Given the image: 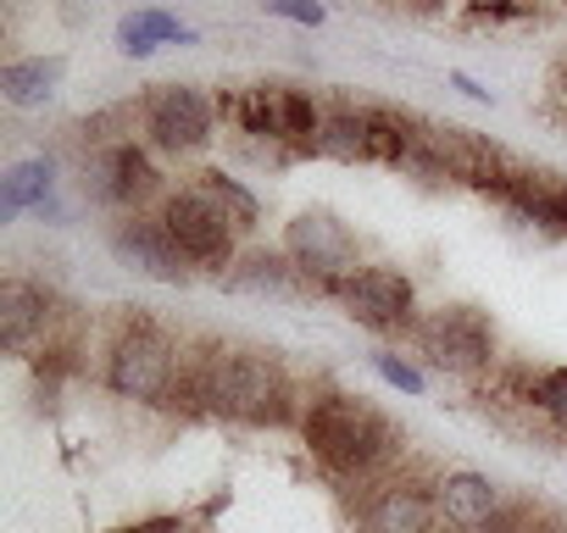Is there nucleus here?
<instances>
[{
    "label": "nucleus",
    "instance_id": "nucleus-1",
    "mask_svg": "<svg viewBox=\"0 0 567 533\" xmlns=\"http://www.w3.org/2000/svg\"><path fill=\"white\" fill-rule=\"evenodd\" d=\"M189 389H195V400H206L212 411L239 417V422H278L284 411H290V384H284L278 362L272 356H256V351L212 356L195 373Z\"/></svg>",
    "mask_w": 567,
    "mask_h": 533
},
{
    "label": "nucleus",
    "instance_id": "nucleus-2",
    "mask_svg": "<svg viewBox=\"0 0 567 533\" xmlns=\"http://www.w3.org/2000/svg\"><path fill=\"white\" fill-rule=\"evenodd\" d=\"M307 445H312L329 467L362 472V467H373V461L390 450V428H384V417H379L368 400L323 395V400H312V411H307Z\"/></svg>",
    "mask_w": 567,
    "mask_h": 533
},
{
    "label": "nucleus",
    "instance_id": "nucleus-3",
    "mask_svg": "<svg viewBox=\"0 0 567 533\" xmlns=\"http://www.w3.org/2000/svg\"><path fill=\"white\" fill-rule=\"evenodd\" d=\"M290 255L301 261V273H312L329 290H346L362 266H357V244L346 233V222H334L329 211H307L290 222Z\"/></svg>",
    "mask_w": 567,
    "mask_h": 533
},
{
    "label": "nucleus",
    "instance_id": "nucleus-4",
    "mask_svg": "<svg viewBox=\"0 0 567 533\" xmlns=\"http://www.w3.org/2000/svg\"><path fill=\"white\" fill-rule=\"evenodd\" d=\"M162 228L173 233V244L189 261H228V250H234V222L206 189L173 195L167 211H162Z\"/></svg>",
    "mask_w": 567,
    "mask_h": 533
},
{
    "label": "nucleus",
    "instance_id": "nucleus-5",
    "mask_svg": "<svg viewBox=\"0 0 567 533\" xmlns=\"http://www.w3.org/2000/svg\"><path fill=\"white\" fill-rule=\"evenodd\" d=\"M106 384L128 400H162L173 389V345L156 334V328H134L117 339L112 351V367H106Z\"/></svg>",
    "mask_w": 567,
    "mask_h": 533
},
{
    "label": "nucleus",
    "instance_id": "nucleus-6",
    "mask_svg": "<svg viewBox=\"0 0 567 533\" xmlns=\"http://www.w3.org/2000/svg\"><path fill=\"white\" fill-rule=\"evenodd\" d=\"M239 117L250 134H272V139H296V145H318L323 134V117L307 95L296 90H278V84H261L239 101Z\"/></svg>",
    "mask_w": 567,
    "mask_h": 533
},
{
    "label": "nucleus",
    "instance_id": "nucleus-7",
    "mask_svg": "<svg viewBox=\"0 0 567 533\" xmlns=\"http://www.w3.org/2000/svg\"><path fill=\"white\" fill-rule=\"evenodd\" d=\"M145 128L162 150H200L212 139V106L195 90H156L145 106Z\"/></svg>",
    "mask_w": 567,
    "mask_h": 533
},
{
    "label": "nucleus",
    "instance_id": "nucleus-8",
    "mask_svg": "<svg viewBox=\"0 0 567 533\" xmlns=\"http://www.w3.org/2000/svg\"><path fill=\"white\" fill-rule=\"evenodd\" d=\"M340 301L362 328H395L412 312V284L401 273H390V266H362V273L340 290Z\"/></svg>",
    "mask_w": 567,
    "mask_h": 533
},
{
    "label": "nucleus",
    "instance_id": "nucleus-9",
    "mask_svg": "<svg viewBox=\"0 0 567 533\" xmlns=\"http://www.w3.org/2000/svg\"><path fill=\"white\" fill-rule=\"evenodd\" d=\"M423 145H429V173H451V178H462V184H506L501 178V150L495 145H484L478 134H467V128H440V134H423Z\"/></svg>",
    "mask_w": 567,
    "mask_h": 533
},
{
    "label": "nucleus",
    "instance_id": "nucleus-10",
    "mask_svg": "<svg viewBox=\"0 0 567 533\" xmlns=\"http://www.w3.org/2000/svg\"><path fill=\"white\" fill-rule=\"evenodd\" d=\"M423 351H429L440 367L467 373V367H484V356H489V328H484L478 312L451 306V312H440L434 323H423Z\"/></svg>",
    "mask_w": 567,
    "mask_h": 533
},
{
    "label": "nucleus",
    "instance_id": "nucleus-11",
    "mask_svg": "<svg viewBox=\"0 0 567 533\" xmlns=\"http://www.w3.org/2000/svg\"><path fill=\"white\" fill-rule=\"evenodd\" d=\"M84 184H90V195H95V200L123 206V200L151 195V189H156V173H151L145 150H134V145H112V150H101V156L90 161Z\"/></svg>",
    "mask_w": 567,
    "mask_h": 533
},
{
    "label": "nucleus",
    "instance_id": "nucleus-12",
    "mask_svg": "<svg viewBox=\"0 0 567 533\" xmlns=\"http://www.w3.org/2000/svg\"><path fill=\"white\" fill-rule=\"evenodd\" d=\"M117 255L123 261H134L140 273H151V279H162V284H178L184 279V250L173 244V233L162 228V222H128L123 233H117Z\"/></svg>",
    "mask_w": 567,
    "mask_h": 533
},
{
    "label": "nucleus",
    "instance_id": "nucleus-13",
    "mask_svg": "<svg viewBox=\"0 0 567 533\" xmlns=\"http://www.w3.org/2000/svg\"><path fill=\"white\" fill-rule=\"evenodd\" d=\"M501 195L528 217V222H545L550 233H567V184L550 178V173H523V178H506Z\"/></svg>",
    "mask_w": 567,
    "mask_h": 533
},
{
    "label": "nucleus",
    "instance_id": "nucleus-14",
    "mask_svg": "<svg viewBox=\"0 0 567 533\" xmlns=\"http://www.w3.org/2000/svg\"><path fill=\"white\" fill-rule=\"evenodd\" d=\"M440 511L456 522V527H484L495 516V483L478 478V472H451L440 483Z\"/></svg>",
    "mask_w": 567,
    "mask_h": 533
},
{
    "label": "nucleus",
    "instance_id": "nucleus-15",
    "mask_svg": "<svg viewBox=\"0 0 567 533\" xmlns=\"http://www.w3.org/2000/svg\"><path fill=\"white\" fill-rule=\"evenodd\" d=\"M429 522H434L429 494H417V489H390V494H379V500L368 505L362 533H429Z\"/></svg>",
    "mask_w": 567,
    "mask_h": 533
},
{
    "label": "nucleus",
    "instance_id": "nucleus-16",
    "mask_svg": "<svg viewBox=\"0 0 567 533\" xmlns=\"http://www.w3.org/2000/svg\"><path fill=\"white\" fill-rule=\"evenodd\" d=\"M34 328H45V295L18 279L0 284V339H7V351H23Z\"/></svg>",
    "mask_w": 567,
    "mask_h": 533
},
{
    "label": "nucleus",
    "instance_id": "nucleus-17",
    "mask_svg": "<svg viewBox=\"0 0 567 533\" xmlns=\"http://www.w3.org/2000/svg\"><path fill=\"white\" fill-rule=\"evenodd\" d=\"M62 84V56H34V62H12V67H0V95H7L12 106H45Z\"/></svg>",
    "mask_w": 567,
    "mask_h": 533
},
{
    "label": "nucleus",
    "instance_id": "nucleus-18",
    "mask_svg": "<svg viewBox=\"0 0 567 533\" xmlns=\"http://www.w3.org/2000/svg\"><path fill=\"white\" fill-rule=\"evenodd\" d=\"M51 178H56L51 156H29V161H18V167L7 173V189H0V211H7V217H18V211H29V206L45 211V200H51Z\"/></svg>",
    "mask_w": 567,
    "mask_h": 533
},
{
    "label": "nucleus",
    "instance_id": "nucleus-19",
    "mask_svg": "<svg viewBox=\"0 0 567 533\" xmlns=\"http://www.w3.org/2000/svg\"><path fill=\"white\" fill-rule=\"evenodd\" d=\"M312 150H323L334 161H373V123H368V112H357V117H323V134H318Z\"/></svg>",
    "mask_w": 567,
    "mask_h": 533
},
{
    "label": "nucleus",
    "instance_id": "nucleus-20",
    "mask_svg": "<svg viewBox=\"0 0 567 533\" xmlns=\"http://www.w3.org/2000/svg\"><path fill=\"white\" fill-rule=\"evenodd\" d=\"M123 34H140V40H178V45H189L195 34L173 18V12H156V7H145V12H134V18H123Z\"/></svg>",
    "mask_w": 567,
    "mask_h": 533
},
{
    "label": "nucleus",
    "instance_id": "nucleus-21",
    "mask_svg": "<svg viewBox=\"0 0 567 533\" xmlns=\"http://www.w3.org/2000/svg\"><path fill=\"white\" fill-rule=\"evenodd\" d=\"M206 195H212V200L228 211V222H234V228H250V222H256V200H250V195H245L234 178H223V173H206Z\"/></svg>",
    "mask_w": 567,
    "mask_h": 533
},
{
    "label": "nucleus",
    "instance_id": "nucleus-22",
    "mask_svg": "<svg viewBox=\"0 0 567 533\" xmlns=\"http://www.w3.org/2000/svg\"><path fill=\"white\" fill-rule=\"evenodd\" d=\"M534 406L567 422V367H556V373H545V378H539V389H534Z\"/></svg>",
    "mask_w": 567,
    "mask_h": 533
},
{
    "label": "nucleus",
    "instance_id": "nucleus-23",
    "mask_svg": "<svg viewBox=\"0 0 567 533\" xmlns=\"http://www.w3.org/2000/svg\"><path fill=\"white\" fill-rule=\"evenodd\" d=\"M373 367H379L384 384H395V389H406V395H423V373H417L412 362H401V356H373Z\"/></svg>",
    "mask_w": 567,
    "mask_h": 533
},
{
    "label": "nucleus",
    "instance_id": "nucleus-24",
    "mask_svg": "<svg viewBox=\"0 0 567 533\" xmlns=\"http://www.w3.org/2000/svg\"><path fill=\"white\" fill-rule=\"evenodd\" d=\"M267 12H272V18H290V23H301V29H318V23L329 18L318 0H267Z\"/></svg>",
    "mask_w": 567,
    "mask_h": 533
},
{
    "label": "nucleus",
    "instance_id": "nucleus-25",
    "mask_svg": "<svg viewBox=\"0 0 567 533\" xmlns=\"http://www.w3.org/2000/svg\"><path fill=\"white\" fill-rule=\"evenodd\" d=\"M451 84H456V90H462L467 101H489V90H478V84H473L467 73H451Z\"/></svg>",
    "mask_w": 567,
    "mask_h": 533
},
{
    "label": "nucleus",
    "instance_id": "nucleus-26",
    "mask_svg": "<svg viewBox=\"0 0 567 533\" xmlns=\"http://www.w3.org/2000/svg\"><path fill=\"white\" fill-rule=\"evenodd\" d=\"M117 533H151V527H117Z\"/></svg>",
    "mask_w": 567,
    "mask_h": 533
}]
</instances>
